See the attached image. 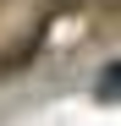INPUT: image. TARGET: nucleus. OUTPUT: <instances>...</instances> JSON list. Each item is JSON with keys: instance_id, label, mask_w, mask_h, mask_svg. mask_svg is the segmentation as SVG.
I'll list each match as a JSON object with an SVG mask.
<instances>
[{"instance_id": "f257e3e1", "label": "nucleus", "mask_w": 121, "mask_h": 126, "mask_svg": "<svg viewBox=\"0 0 121 126\" xmlns=\"http://www.w3.org/2000/svg\"><path fill=\"white\" fill-rule=\"evenodd\" d=\"M116 82H121V71H116V66H105V77H99V99H105V104L116 99Z\"/></svg>"}]
</instances>
